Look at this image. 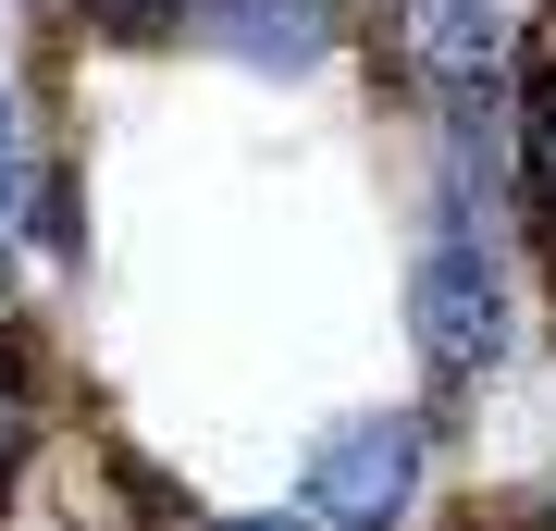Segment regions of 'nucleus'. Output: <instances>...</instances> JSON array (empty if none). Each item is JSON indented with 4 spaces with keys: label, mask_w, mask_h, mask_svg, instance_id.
<instances>
[{
    "label": "nucleus",
    "mask_w": 556,
    "mask_h": 531,
    "mask_svg": "<svg viewBox=\"0 0 556 531\" xmlns=\"http://www.w3.org/2000/svg\"><path fill=\"white\" fill-rule=\"evenodd\" d=\"M433 482V420L420 408H346L298 445V519L309 531H396Z\"/></svg>",
    "instance_id": "f257e3e1"
},
{
    "label": "nucleus",
    "mask_w": 556,
    "mask_h": 531,
    "mask_svg": "<svg viewBox=\"0 0 556 531\" xmlns=\"http://www.w3.org/2000/svg\"><path fill=\"white\" fill-rule=\"evenodd\" d=\"M408 346L433 371V395H482L507 371V273H495V248L470 223H433L420 236V260H408Z\"/></svg>",
    "instance_id": "f03ea898"
},
{
    "label": "nucleus",
    "mask_w": 556,
    "mask_h": 531,
    "mask_svg": "<svg viewBox=\"0 0 556 531\" xmlns=\"http://www.w3.org/2000/svg\"><path fill=\"white\" fill-rule=\"evenodd\" d=\"M50 507H62V531H199V494L137 445H62Z\"/></svg>",
    "instance_id": "7ed1b4c3"
},
{
    "label": "nucleus",
    "mask_w": 556,
    "mask_h": 531,
    "mask_svg": "<svg viewBox=\"0 0 556 531\" xmlns=\"http://www.w3.org/2000/svg\"><path fill=\"white\" fill-rule=\"evenodd\" d=\"M358 13L346 0H199V50H223L236 75H321L346 62Z\"/></svg>",
    "instance_id": "20e7f679"
},
{
    "label": "nucleus",
    "mask_w": 556,
    "mask_h": 531,
    "mask_svg": "<svg viewBox=\"0 0 556 531\" xmlns=\"http://www.w3.org/2000/svg\"><path fill=\"white\" fill-rule=\"evenodd\" d=\"M38 13L100 38V50H186L199 38V0H38Z\"/></svg>",
    "instance_id": "39448f33"
},
{
    "label": "nucleus",
    "mask_w": 556,
    "mask_h": 531,
    "mask_svg": "<svg viewBox=\"0 0 556 531\" xmlns=\"http://www.w3.org/2000/svg\"><path fill=\"white\" fill-rule=\"evenodd\" d=\"M519 223H532V248H556V112L519 124Z\"/></svg>",
    "instance_id": "423d86ee"
},
{
    "label": "nucleus",
    "mask_w": 556,
    "mask_h": 531,
    "mask_svg": "<svg viewBox=\"0 0 556 531\" xmlns=\"http://www.w3.org/2000/svg\"><path fill=\"white\" fill-rule=\"evenodd\" d=\"M199 531H309L298 507H223V519H199Z\"/></svg>",
    "instance_id": "0eeeda50"
},
{
    "label": "nucleus",
    "mask_w": 556,
    "mask_h": 531,
    "mask_svg": "<svg viewBox=\"0 0 556 531\" xmlns=\"http://www.w3.org/2000/svg\"><path fill=\"white\" fill-rule=\"evenodd\" d=\"M0 309H13V273H0Z\"/></svg>",
    "instance_id": "6e6552de"
}]
</instances>
